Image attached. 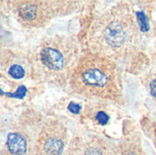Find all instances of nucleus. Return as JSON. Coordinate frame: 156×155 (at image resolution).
<instances>
[{"label":"nucleus","mask_w":156,"mask_h":155,"mask_svg":"<svg viewBox=\"0 0 156 155\" xmlns=\"http://www.w3.org/2000/svg\"><path fill=\"white\" fill-rule=\"evenodd\" d=\"M140 31L132 6L126 3L115 5L91 23L87 34L89 51L115 62L123 59L136 48Z\"/></svg>","instance_id":"1"},{"label":"nucleus","mask_w":156,"mask_h":155,"mask_svg":"<svg viewBox=\"0 0 156 155\" xmlns=\"http://www.w3.org/2000/svg\"><path fill=\"white\" fill-rule=\"evenodd\" d=\"M78 39L68 34H55L43 38L28 57L32 75L49 85L69 84L81 58Z\"/></svg>","instance_id":"2"},{"label":"nucleus","mask_w":156,"mask_h":155,"mask_svg":"<svg viewBox=\"0 0 156 155\" xmlns=\"http://www.w3.org/2000/svg\"><path fill=\"white\" fill-rule=\"evenodd\" d=\"M69 85L89 99L117 102L122 98V77L116 62L90 51L81 56Z\"/></svg>","instance_id":"3"},{"label":"nucleus","mask_w":156,"mask_h":155,"mask_svg":"<svg viewBox=\"0 0 156 155\" xmlns=\"http://www.w3.org/2000/svg\"><path fill=\"white\" fill-rule=\"evenodd\" d=\"M15 0L8 1V6L17 22L27 28H39L47 26L59 12L62 2Z\"/></svg>","instance_id":"4"},{"label":"nucleus","mask_w":156,"mask_h":155,"mask_svg":"<svg viewBox=\"0 0 156 155\" xmlns=\"http://www.w3.org/2000/svg\"><path fill=\"white\" fill-rule=\"evenodd\" d=\"M70 141L66 123L58 118H48L40 124L34 155H64Z\"/></svg>","instance_id":"5"},{"label":"nucleus","mask_w":156,"mask_h":155,"mask_svg":"<svg viewBox=\"0 0 156 155\" xmlns=\"http://www.w3.org/2000/svg\"><path fill=\"white\" fill-rule=\"evenodd\" d=\"M40 126L19 122L9 127L5 136L1 155H34Z\"/></svg>","instance_id":"6"},{"label":"nucleus","mask_w":156,"mask_h":155,"mask_svg":"<svg viewBox=\"0 0 156 155\" xmlns=\"http://www.w3.org/2000/svg\"><path fill=\"white\" fill-rule=\"evenodd\" d=\"M0 69L3 76L14 80L23 79L28 73L32 74L29 58L12 50L2 51Z\"/></svg>","instance_id":"7"},{"label":"nucleus","mask_w":156,"mask_h":155,"mask_svg":"<svg viewBox=\"0 0 156 155\" xmlns=\"http://www.w3.org/2000/svg\"><path fill=\"white\" fill-rule=\"evenodd\" d=\"M116 155H148L140 134L131 132L116 143Z\"/></svg>","instance_id":"8"},{"label":"nucleus","mask_w":156,"mask_h":155,"mask_svg":"<svg viewBox=\"0 0 156 155\" xmlns=\"http://www.w3.org/2000/svg\"><path fill=\"white\" fill-rule=\"evenodd\" d=\"M144 85L150 98L156 104V68L153 69L144 78Z\"/></svg>","instance_id":"9"},{"label":"nucleus","mask_w":156,"mask_h":155,"mask_svg":"<svg viewBox=\"0 0 156 155\" xmlns=\"http://www.w3.org/2000/svg\"><path fill=\"white\" fill-rule=\"evenodd\" d=\"M64 155H82L80 151L79 145L77 143V141L75 138L70 141Z\"/></svg>","instance_id":"10"},{"label":"nucleus","mask_w":156,"mask_h":155,"mask_svg":"<svg viewBox=\"0 0 156 155\" xmlns=\"http://www.w3.org/2000/svg\"><path fill=\"white\" fill-rule=\"evenodd\" d=\"M95 120L97 121V122L99 124L105 125L110 121V116L104 111H99V112H97V114L95 116Z\"/></svg>","instance_id":"11"},{"label":"nucleus","mask_w":156,"mask_h":155,"mask_svg":"<svg viewBox=\"0 0 156 155\" xmlns=\"http://www.w3.org/2000/svg\"><path fill=\"white\" fill-rule=\"evenodd\" d=\"M69 111H70L71 112L76 113V114H79V113H80V109H81V107H80L79 104H76V103H74V102H71V103L69 104Z\"/></svg>","instance_id":"12"}]
</instances>
